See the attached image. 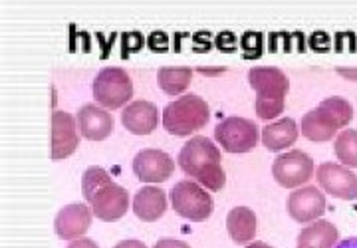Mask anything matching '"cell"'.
Here are the masks:
<instances>
[{
  "label": "cell",
  "instance_id": "cell-1",
  "mask_svg": "<svg viewBox=\"0 0 357 248\" xmlns=\"http://www.w3.org/2000/svg\"><path fill=\"white\" fill-rule=\"evenodd\" d=\"M178 167L192 181L208 191H222L227 185V173L222 169V155L215 141L204 135H195L178 151Z\"/></svg>",
  "mask_w": 357,
  "mask_h": 248
},
{
  "label": "cell",
  "instance_id": "cell-2",
  "mask_svg": "<svg viewBox=\"0 0 357 248\" xmlns=\"http://www.w3.org/2000/svg\"><path fill=\"white\" fill-rule=\"evenodd\" d=\"M82 193L93 210L96 219L100 221H119L131 207L128 189L115 183L109 173L98 165H91L84 173Z\"/></svg>",
  "mask_w": 357,
  "mask_h": 248
},
{
  "label": "cell",
  "instance_id": "cell-3",
  "mask_svg": "<svg viewBox=\"0 0 357 248\" xmlns=\"http://www.w3.org/2000/svg\"><path fill=\"white\" fill-rule=\"evenodd\" d=\"M248 84L256 92V116L264 121L278 118L290 92L288 76L274 65H256L248 70Z\"/></svg>",
  "mask_w": 357,
  "mask_h": 248
},
{
  "label": "cell",
  "instance_id": "cell-4",
  "mask_svg": "<svg viewBox=\"0 0 357 248\" xmlns=\"http://www.w3.org/2000/svg\"><path fill=\"white\" fill-rule=\"evenodd\" d=\"M351 119H354V105L342 95H332V98H326L318 107L307 111L302 118L300 130H302V135L310 141L326 144L333 139L337 131L349 125Z\"/></svg>",
  "mask_w": 357,
  "mask_h": 248
},
{
  "label": "cell",
  "instance_id": "cell-5",
  "mask_svg": "<svg viewBox=\"0 0 357 248\" xmlns=\"http://www.w3.org/2000/svg\"><path fill=\"white\" fill-rule=\"evenodd\" d=\"M208 105L197 93H183L175 102L165 105L163 109V127L167 133L187 137L195 131L203 130L208 123Z\"/></svg>",
  "mask_w": 357,
  "mask_h": 248
},
{
  "label": "cell",
  "instance_id": "cell-6",
  "mask_svg": "<svg viewBox=\"0 0 357 248\" xmlns=\"http://www.w3.org/2000/svg\"><path fill=\"white\" fill-rule=\"evenodd\" d=\"M169 199H171L173 210L187 221L203 222L215 210V201H213L211 193L203 185L192 181V179L175 183V187L169 193Z\"/></svg>",
  "mask_w": 357,
  "mask_h": 248
},
{
  "label": "cell",
  "instance_id": "cell-7",
  "mask_svg": "<svg viewBox=\"0 0 357 248\" xmlns=\"http://www.w3.org/2000/svg\"><path fill=\"white\" fill-rule=\"evenodd\" d=\"M91 92L96 98V104L105 109H119L133 98V82L123 68L107 65L98 72L93 79Z\"/></svg>",
  "mask_w": 357,
  "mask_h": 248
},
{
  "label": "cell",
  "instance_id": "cell-8",
  "mask_svg": "<svg viewBox=\"0 0 357 248\" xmlns=\"http://www.w3.org/2000/svg\"><path fill=\"white\" fill-rule=\"evenodd\" d=\"M215 139L227 153H248L260 141V133L255 121L232 116L215 127Z\"/></svg>",
  "mask_w": 357,
  "mask_h": 248
},
{
  "label": "cell",
  "instance_id": "cell-9",
  "mask_svg": "<svg viewBox=\"0 0 357 248\" xmlns=\"http://www.w3.org/2000/svg\"><path fill=\"white\" fill-rule=\"evenodd\" d=\"M272 175L280 187L298 189L314 177V159L302 149L282 153L272 165Z\"/></svg>",
  "mask_w": 357,
  "mask_h": 248
},
{
  "label": "cell",
  "instance_id": "cell-10",
  "mask_svg": "<svg viewBox=\"0 0 357 248\" xmlns=\"http://www.w3.org/2000/svg\"><path fill=\"white\" fill-rule=\"evenodd\" d=\"M318 185L328 195L344 201H356L357 199V175L349 167L342 163H321L318 167Z\"/></svg>",
  "mask_w": 357,
  "mask_h": 248
},
{
  "label": "cell",
  "instance_id": "cell-11",
  "mask_svg": "<svg viewBox=\"0 0 357 248\" xmlns=\"http://www.w3.org/2000/svg\"><path fill=\"white\" fill-rule=\"evenodd\" d=\"M175 171V161L161 149H141L133 159V173L141 183H163Z\"/></svg>",
  "mask_w": 357,
  "mask_h": 248
},
{
  "label": "cell",
  "instance_id": "cell-12",
  "mask_svg": "<svg viewBox=\"0 0 357 248\" xmlns=\"http://www.w3.org/2000/svg\"><path fill=\"white\" fill-rule=\"evenodd\" d=\"M326 195L321 189L307 185L302 189H294L288 196V212L296 222H314L326 212Z\"/></svg>",
  "mask_w": 357,
  "mask_h": 248
},
{
  "label": "cell",
  "instance_id": "cell-13",
  "mask_svg": "<svg viewBox=\"0 0 357 248\" xmlns=\"http://www.w3.org/2000/svg\"><path fill=\"white\" fill-rule=\"evenodd\" d=\"M77 119L68 111L56 109L52 114V159L60 161L70 157L77 149Z\"/></svg>",
  "mask_w": 357,
  "mask_h": 248
},
{
  "label": "cell",
  "instance_id": "cell-14",
  "mask_svg": "<svg viewBox=\"0 0 357 248\" xmlns=\"http://www.w3.org/2000/svg\"><path fill=\"white\" fill-rule=\"evenodd\" d=\"M91 217H93L91 207L82 203H70L58 210L54 219V231L62 240H76L89 231Z\"/></svg>",
  "mask_w": 357,
  "mask_h": 248
},
{
  "label": "cell",
  "instance_id": "cell-15",
  "mask_svg": "<svg viewBox=\"0 0 357 248\" xmlns=\"http://www.w3.org/2000/svg\"><path fill=\"white\" fill-rule=\"evenodd\" d=\"M76 119L79 133L89 141H103L105 137H109L114 133V116L107 109H102L96 104L84 105L77 111Z\"/></svg>",
  "mask_w": 357,
  "mask_h": 248
},
{
  "label": "cell",
  "instance_id": "cell-16",
  "mask_svg": "<svg viewBox=\"0 0 357 248\" xmlns=\"http://www.w3.org/2000/svg\"><path fill=\"white\" fill-rule=\"evenodd\" d=\"M121 123L133 135H149L159 125V109L147 100L131 102L121 109Z\"/></svg>",
  "mask_w": 357,
  "mask_h": 248
},
{
  "label": "cell",
  "instance_id": "cell-17",
  "mask_svg": "<svg viewBox=\"0 0 357 248\" xmlns=\"http://www.w3.org/2000/svg\"><path fill=\"white\" fill-rule=\"evenodd\" d=\"M133 212L139 217L141 221L153 222L159 221L167 210V195L159 187H143L133 196Z\"/></svg>",
  "mask_w": 357,
  "mask_h": 248
},
{
  "label": "cell",
  "instance_id": "cell-18",
  "mask_svg": "<svg viewBox=\"0 0 357 248\" xmlns=\"http://www.w3.org/2000/svg\"><path fill=\"white\" fill-rule=\"evenodd\" d=\"M298 123L292 118H282L262 130L260 141L268 151H284L286 147H292L298 139Z\"/></svg>",
  "mask_w": 357,
  "mask_h": 248
},
{
  "label": "cell",
  "instance_id": "cell-19",
  "mask_svg": "<svg viewBox=\"0 0 357 248\" xmlns=\"http://www.w3.org/2000/svg\"><path fill=\"white\" fill-rule=\"evenodd\" d=\"M337 228L330 221H314L300 231L296 247L298 248H333L337 242Z\"/></svg>",
  "mask_w": 357,
  "mask_h": 248
},
{
  "label": "cell",
  "instance_id": "cell-20",
  "mask_svg": "<svg viewBox=\"0 0 357 248\" xmlns=\"http://www.w3.org/2000/svg\"><path fill=\"white\" fill-rule=\"evenodd\" d=\"M227 231L236 245H250L256 236V215L248 207H234L227 217Z\"/></svg>",
  "mask_w": 357,
  "mask_h": 248
},
{
  "label": "cell",
  "instance_id": "cell-21",
  "mask_svg": "<svg viewBox=\"0 0 357 248\" xmlns=\"http://www.w3.org/2000/svg\"><path fill=\"white\" fill-rule=\"evenodd\" d=\"M192 79V70L191 68H185V65H178V68H161L159 74H157V84L159 88L169 95H177L183 93L189 86H191Z\"/></svg>",
  "mask_w": 357,
  "mask_h": 248
},
{
  "label": "cell",
  "instance_id": "cell-22",
  "mask_svg": "<svg viewBox=\"0 0 357 248\" xmlns=\"http://www.w3.org/2000/svg\"><path fill=\"white\" fill-rule=\"evenodd\" d=\"M335 157L340 159V163L354 169L357 167V130H344L333 144Z\"/></svg>",
  "mask_w": 357,
  "mask_h": 248
},
{
  "label": "cell",
  "instance_id": "cell-23",
  "mask_svg": "<svg viewBox=\"0 0 357 248\" xmlns=\"http://www.w3.org/2000/svg\"><path fill=\"white\" fill-rule=\"evenodd\" d=\"M262 40L264 36L260 32H244L241 36V48H243V56L246 60L262 56Z\"/></svg>",
  "mask_w": 357,
  "mask_h": 248
},
{
  "label": "cell",
  "instance_id": "cell-24",
  "mask_svg": "<svg viewBox=\"0 0 357 248\" xmlns=\"http://www.w3.org/2000/svg\"><path fill=\"white\" fill-rule=\"evenodd\" d=\"M121 44H123V52H121V56L128 58L131 52H137V50L143 48V34L137 32V30H133V32H123V34H121Z\"/></svg>",
  "mask_w": 357,
  "mask_h": 248
},
{
  "label": "cell",
  "instance_id": "cell-25",
  "mask_svg": "<svg viewBox=\"0 0 357 248\" xmlns=\"http://www.w3.org/2000/svg\"><path fill=\"white\" fill-rule=\"evenodd\" d=\"M147 46L153 52H167L169 50V36L163 30H155L147 36Z\"/></svg>",
  "mask_w": 357,
  "mask_h": 248
},
{
  "label": "cell",
  "instance_id": "cell-26",
  "mask_svg": "<svg viewBox=\"0 0 357 248\" xmlns=\"http://www.w3.org/2000/svg\"><path fill=\"white\" fill-rule=\"evenodd\" d=\"M215 46H217L220 52H234L236 50V34L230 32V30H222L220 34H217V38H215Z\"/></svg>",
  "mask_w": 357,
  "mask_h": 248
},
{
  "label": "cell",
  "instance_id": "cell-27",
  "mask_svg": "<svg viewBox=\"0 0 357 248\" xmlns=\"http://www.w3.org/2000/svg\"><path fill=\"white\" fill-rule=\"evenodd\" d=\"M314 52H328L330 50V46H332V40H330V34H326V32H314L312 36H310V44H307Z\"/></svg>",
  "mask_w": 357,
  "mask_h": 248
},
{
  "label": "cell",
  "instance_id": "cell-28",
  "mask_svg": "<svg viewBox=\"0 0 357 248\" xmlns=\"http://www.w3.org/2000/svg\"><path fill=\"white\" fill-rule=\"evenodd\" d=\"M153 248H191L185 240H177V238H161L155 242Z\"/></svg>",
  "mask_w": 357,
  "mask_h": 248
},
{
  "label": "cell",
  "instance_id": "cell-29",
  "mask_svg": "<svg viewBox=\"0 0 357 248\" xmlns=\"http://www.w3.org/2000/svg\"><path fill=\"white\" fill-rule=\"evenodd\" d=\"M68 248H100V247H98V245H96V242H93L91 238H84V236H82V238H76V240H72V242H70V247H68Z\"/></svg>",
  "mask_w": 357,
  "mask_h": 248
},
{
  "label": "cell",
  "instance_id": "cell-30",
  "mask_svg": "<svg viewBox=\"0 0 357 248\" xmlns=\"http://www.w3.org/2000/svg\"><path fill=\"white\" fill-rule=\"evenodd\" d=\"M114 248H147V247H145V242H141V240L129 238V240H121V242H117Z\"/></svg>",
  "mask_w": 357,
  "mask_h": 248
},
{
  "label": "cell",
  "instance_id": "cell-31",
  "mask_svg": "<svg viewBox=\"0 0 357 248\" xmlns=\"http://www.w3.org/2000/svg\"><path fill=\"white\" fill-rule=\"evenodd\" d=\"M337 74H342L345 79L357 82V68H337Z\"/></svg>",
  "mask_w": 357,
  "mask_h": 248
},
{
  "label": "cell",
  "instance_id": "cell-32",
  "mask_svg": "<svg viewBox=\"0 0 357 248\" xmlns=\"http://www.w3.org/2000/svg\"><path fill=\"white\" fill-rule=\"evenodd\" d=\"M333 248H357V236H349L342 242H337Z\"/></svg>",
  "mask_w": 357,
  "mask_h": 248
},
{
  "label": "cell",
  "instance_id": "cell-33",
  "mask_svg": "<svg viewBox=\"0 0 357 248\" xmlns=\"http://www.w3.org/2000/svg\"><path fill=\"white\" fill-rule=\"evenodd\" d=\"M246 248H272L270 245H266V242H260V240H255V242H250Z\"/></svg>",
  "mask_w": 357,
  "mask_h": 248
}]
</instances>
